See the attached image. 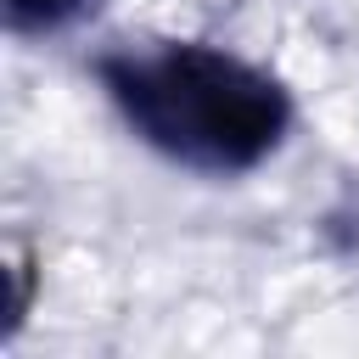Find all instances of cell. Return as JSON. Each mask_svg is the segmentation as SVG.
<instances>
[{
  "label": "cell",
  "mask_w": 359,
  "mask_h": 359,
  "mask_svg": "<svg viewBox=\"0 0 359 359\" xmlns=\"http://www.w3.org/2000/svg\"><path fill=\"white\" fill-rule=\"evenodd\" d=\"M90 73L146 151L202 180L264 168L297 123L286 79L213 39H118Z\"/></svg>",
  "instance_id": "obj_1"
},
{
  "label": "cell",
  "mask_w": 359,
  "mask_h": 359,
  "mask_svg": "<svg viewBox=\"0 0 359 359\" xmlns=\"http://www.w3.org/2000/svg\"><path fill=\"white\" fill-rule=\"evenodd\" d=\"M107 0H0L6 11V28L17 39H50V34H67L79 28L84 17H95Z\"/></svg>",
  "instance_id": "obj_2"
}]
</instances>
